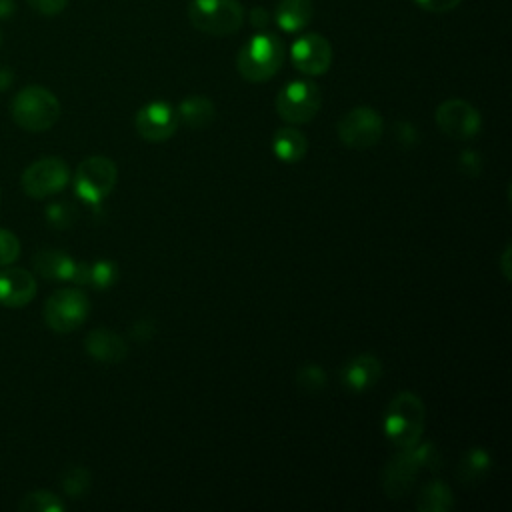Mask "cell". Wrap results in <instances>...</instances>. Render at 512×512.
Here are the masks:
<instances>
[{
    "label": "cell",
    "instance_id": "cell-1",
    "mask_svg": "<svg viewBox=\"0 0 512 512\" xmlns=\"http://www.w3.org/2000/svg\"><path fill=\"white\" fill-rule=\"evenodd\" d=\"M426 424V408L418 394L398 392L384 410V434L400 450L420 442Z\"/></svg>",
    "mask_w": 512,
    "mask_h": 512
},
{
    "label": "cell",
    "instance_id": "cell-2",
    "mask_svg": "<svg viewBox=\"0 0 512 512\" xmlns=\"http://www.w3.org/2000/svg\"><path fill=\"white\" fill-rule=\"evenodd\" d=\"M284 60V42L276 34L260 32L244 42L236 58V68L248 82H266L282 68Z\"/></svg>",
    "mask_w": 512,
    "mask_h": 512
},
{
    "label": "cell",
    "instance_id": "cell-3",
    "mask_svg": "<svg viewBox=\"0 0 512 512\" xmlns=\"http://www.w3.org/2000/svg\"><path fill=\"white\" fill-rule=\"evenodd\" d=\"M440 462V456L432 444H416L410 448H400L394 458L384 466L382 470V490L390 498L404 496L412 484L414 478L422 468H432Z\"/></svg>",
    "mask_w": 512,
    "mask_h": 512
},
{
    "label": "cell",
    "instance_id": "cell-4",
    "mask_svg": "<svg viewBox=\"0 0 512 512\" xmlns=\"http://www.w3.org/2000/svg\"><path fill=\"white\" fill-rule=\"evenodd\" d=\"M10 112L20 128L28 132H44L60 118V102L48 88L32 84L14 96Z\"/></svg>",
    "mask_w": 512,
    "mask_h": 512
},
{
    "label": "cell",
    "instance_id": "cell-5",
    "mask_svg": "<svg viewBox=\"0 0 512 512\" xmlns=\"http://www.w3.org/2000/svg\"><path fill=\"white\" fill-rule=\"evenodd\" d=\"M188 18L208 36H230L240 30L244 8L238 0H190Z\"/></svg>",
    "mask_w": 512,
    "mask_h": 512
},
{
    "label": "cell",
    "instance_id": "cell-6",
    "mask_svg": "<svg viewBox=\"0 0 512 512\" xmlns=\"http://www.w3.org/2000/svg\"><path fill=\"white\" fill-rule=\"evenodd\" d=\"M90 314L88 296L78 288H60L44 304V320L50 330L68 334L84 324Z\"/></svg>",
    "mask_w": 512,
    "mask_h": 512
},
{
    "label": "cell",
    "instance_id": "cell-7",
    "mask_svg": "<svg viewBox=\"0 0 512 512\" xmlns=\"http://www.w3.org/2000/svg\"><path fill=\"white\" fill-rule=\"evenodd\" d=\"M322 104V92L312 80H292L276 96V112L288 124L310 122Z\"/></svg>",
    "mask_w": 512,
    "mask_h": 512
},
{
    "label": "cell",
    "instance_id": "cell-8",
    "mask_svg": "<svg viewBox=\"0 0 512 512\" xmlns=\"http://www.w3.org/2000/svg\"><path fill=\"white\" fill-rule=\"evenodd\" d=\"M116 164L106 156L84 158L74 174V188L88 204L102 202L116 186Z\"/></svg>",
    "mask_w": 512,
    "mask_h": 512
},
{
    "label": "cell",
    "instance_id": "cell-9",
    "mask_svg": "<svg viewBox=\"0 0 512 512\" xmlns=\"http://www.w3.org/2000/svg\"><path fill=\"white\" fill-rule=\"evenodd\" d=\"M336 134L340 142L348 148H370L378 144L384 134L382 116L368 106H358L348 110L336 124Z\"/></svg>",
    "mask_w": 512,
    "mask_h": 512
},
{
    "label": "cell",
    "instance_id": "cell-10",
    "mask_svg": "<svg viewBox=\"0 0 512 512\" xmlns=\"http://www.w3.org/2000/svg\"><path fill=\"white\" fill-rule=\"evenodd\" d=\"M70 180L66 162L58 156H44L22 172V188L32 198H46L60 192Z\"/></svg>",
    "mask_w": 512,
    "mask_h": 512
},
{
    "label": "cell",
    "instance_id": "cell-11",
    "mask_svg": "<svg viewBox=\"0 0 512 512\" xmlns=\"http://www.w3.org/2000/svg\"><path fill=\"white\" fill-rule=\"evenodd\" d=\"M434 118L440 132L454 140H470L482 128L480 112L462 98H450L438 104Z\"/></svg>",
    "mask_w": 512,
    "mask_h": 512
},
{
    "label": "cell",
    "instance_id": "cell-12",
    "mask_svg": "<svg viewBox=\"0 0 512 512\" xmlns=\"http://www.w3.org/2000/svg\"><path fill=\"white\" fill-rule=\"evenodd\" d=\"M290 60L296 70L308 76H318L332 64V46L322 34L308 32L292 42Z\"/></svg>",
    "mask_w": 512,
    "mask_h": 512
},
{
    "label": "cell",
    "instance_id": "cell-13",
    "mask_svg": "<svg viewBox=\"0 0 512 512\" xmlns=\"http://www.w3.org/2000/svg\"><path fill=\"white\" fill-rule=\"evenodd\" d=\"M136 132L148 142L168 140L178 126L176 112L166 102H150L136 114Z\"/></svg>",
    "mask_w": 512,
    "mask_h": 512
},
{
    "label": "cell",
    "instance_id": "cell-14",
    "mask_svg": "<svg viewBox=\"0 0 512 512\" xmlns=\"http://www.w3.org/2000/svg\"><path fill=\"white\" fill-rule=\"evenodd\" d=\"M36 296V278L22 268H8L0 272V304L8 308H22Z\"/></svg>",
    "mask_w": 512,
    "mask_h": 512
},
{
    "label": "cell",
    "instance_id": "cell-15",
    "mask_svg": "<svg viewBox=\"0 0 512 512\" xmlns=\"http://www.w3.org/2000/svg\"><path fill=\"white\" fill-rule=\"evenodd\" d=\"M382 376V364L372 354H358L340 370V382L352 392L370 390Z\"/></svg>",
    "mask_w": 512,
    "mask_h": 512
},
{
    "label": "cell",
    "instance_id": "cell-16",
    "mask_svg": "<svg viewBox=\"0 0 512 512\" xmlns=\"http://www.w3.org/2000/svg\"><path fill=\"white\" fill-rule=\"evenodd\" d=\"M84 348L94 360L106 364H116L128 356L126 340L120 334L106 328L92 330L84 340Z\"/></svg>",
    "mask_w": 512,
    "mask_h": 512
},
{
    "label": "cell",
    "instance_id": "cell-17",
    "mask_svg": "<svg viewBox=\"0 0 512 512\" xmlns=\"http://www.w3.org/2000/svg\"><path fill=\"white\" fill-rule=\"evenodd\" d=\"M32 264L34 270L46 280H72L76 270V262L66 252L56 248H44L36 252Z\"/></svg>",
    "mask_w": 512,
    "mask_h": 512
},
{
    "label": "cell",
    "instance_id": "cell-18",
    "mask_svg": "<svg viewBox=\"0 0 512 512\" xmlns=\"http://www.w3.org/2000/svg\"><path fill=\"white\" fill-rule=\"evenodd\" d=\"M314 16L312 0H280L274 10V20L284 32L304 30Z\"/></svg>",
    "mask_w": 512,
    "mask_h": 512
},
{
    "label": "cell",
    "instance_id": "cell-19",
    "mask_svg": "<svg viewBox=\"0 0 512 512\" xmlns=\"http://www.w3.org/2000/svg\"><path fill=\"white\" fill-rule=\"evenodd\" d=\"M214 116H216L214 102L210 98H206V96H200V94L184 98L178 104V110H176V118L184 126L194 128V130H202V128L210 126Z\"/></svg>",
    "mask_w": 512,
    "mask_h": 512
},
{
    "label": "cell",
    "instance_id": "cell-20",
    "mask_svg": "<svg viewBox=\"0 0 512 512\" xmlns=\"http://www.w3.org/2000/svg\"><path fill=\"white\" fill-rule=\"evenodd\" d=\"M308 150V140L304 132L294 126L278 128L272 136V152L282 162H298Z\"/></svg>",
    "mask_w": 512,
    "mask_h": 512
},
{
    "label": "cell",
    "instance_id": "cell-21",
    "mask_svg": "<svg viewBox=\"0 0 512 512\" xmlns=\"http://www.w3.org/2000/svg\"><path fill=\"white\" fill-rule=\"evenodd\" d=\"M490 468H492L490 454L484 448H470L462 456L456 474H458V480L462 484L474 486V484H480L488 476Z\"/></svg>",
    "mask_w": 512,
    "mask_h": 512
},
{
    "label": "cell",
    "instance_id": "cell-22",
    "mask_svg": "<svg viewBox=\"0 0 512 512\" xmlns=\"http://www.w3.org/2000/svg\"><path fill=\"white\" fill-rule=\"evenodd\" d=\"M454 506L452 490L442 480H430L424 484L416 498V508L420 512H448Z\"/></svg>",
    "mask_w": 512,
    "mask_h": 512
},
{
    "label": "cell",
    "instance_id": "cell-23",
    "mask_svg": "<svg viewBox=\"0 0 512 512\" xmlns=\"http://www.w3.org/2000/svg\"><path fill=\"white\" fill-rule=\"evenodd\" d=\"M116 264L112 262H106V260H100L96 264H76V270H74V276L72 280L76 284H94L96 288H108L110 284L116 282Z\"/></svg>",
    "mask_w": 512,
    "mask_h": 512
},
{
    "label": "cell",
    "instance_id": "cell-24",
    "mask_svg": "<svg viewBox=\"0 0 512 512\" xmlns=\"http://www.w3.org/2000/svg\"><path fill=\"white\" fill-rule=\"evenodd\" d=\"M22 512H62L64 502L50 490H34L18 502Z\"/></svg>",
    "mask_w": 512,
    "mask_h": 512
},
{
    "label": "cell",
    "instance_id": "cell-25",
    "mask_svg": "<svg viewBox=\"0 0 512 512\" xmlns=\"http://www.w3.org/2000/svg\"><path fill=\"white\" fill-rule=\"evenodd\" d=\"M62 488L72 498H82L90 488V472L84 466H68L62 474Z\"/></svg>",
    "mask_w": 512,
    "mask_h": 512
},
{
    "label": "cell",
    "instance_id": "cell-26",
    "mask_svg": "<svg viewBox=\"0 0 512 512\" xmlns=\"http://www.w3.org/2000/svg\"><path fill=\"white\" fill-rule=\"evenodd\" d=\"M326 380V372L316 364H306L296 374V384L304 392H320L326 386Z\"/></svg>",
    "mask_w": 512,
    "mask_h": 512
},
{
    "label": "cell",
    "instance_id": "cell-27",
    "mask_svg": "<svg viewBox=\"0 0 512 512\" xmlns=\"http://www.w3.org/2000/svg\"><path fill=\"white\" fill-rule=\"evenodd\" d=\"M46 218L54 228H68L76 218V210L68 202H56L48 206Z\"/></svg>",
    "mask_w": 512,
    "mask_h": 512
},
{
    "label": "cell",
    "instance_id": "cell-28",
    "mask_svg": "<svg viewBox=\"0 0 512 512\" xmlns=\"http://www.w3.org/2000/svg\"><path fill=\"white\" fill-rule=\"evenodd\" d=\"M20 256V240L14 232L0 228V266H10Z\"/></svg>",
    "mask_w": 512,
    "mask_h": 512
},
{
    "label": "cell",
    "instance_id": "cell-29",
    "mask_svg": "<svg viewBox=\"0 0 512 512\" xmlns=\"http://www.w3.org/2000/svg\"><path fill=\"white\" fill-rule=\"evenodd\" d=\"M26 2L34 12L42 16H56L68 6V0H26Z\"/></svg>",
    "mask_w": 512,
    "mask_h": 512
},
{
    "label": "cell",
    "instance_id": "cell-30",
    "mask_svg": "<svg viewBox=\"0 0 512 512\" xmlns=\"http://www.w3.org/2000/svg\"><path fill=\"white\" fill-rule=\"evenodd\" d=\"M422 10L426 12H450L454 10L462 0H414Z\"/></svg>",
    "mask_w": 512,
    "mask_h": 512
},
{
    "label": "cell",
    "instance_id": "cell-31",
    "mask_svg": "<svg viewBox=\"0 0 512 512\" xmlns=\"http://www.w3.org/2000/svg\"><path fill=\"white\" fill-rule=\"evenodd\" d=\"M460 160H462V170L466 172V174H470V176H474V174H478V170H480V156L478 154H474V152H464L462 156H460Z\"/></svg>",
    "mask_w": 512,
    "mask_h": 512
},
{
    "label": "cell",
    "instance_id": "cell-32",
    "mask_svg": "<svg viewBox=\"0 0 512 512\" xmlns=\"http://www.w3.org/2000/svg\"><path fill=\"white\" fill-rule=\"evenodd\" d=\"M268 20H270V14H268L266 8H262V6L252 8V12H250V22H252L256 28H264V26L268 24Z\"/></svg>",
    "mask_w": 512,
    "mask_h": 512
},
{
    "label": "cell",
    "instance_id": "cell-33",
    "mask_svg": "<svg viewBox=\"0 0 512 512\" xmlns=\"http://www.w3.org/2000/svg\"><path fill=\"white\" fill-rule=\"evenodd\" d=\"M12 82H14V72H12V68L0 64V92L8 90V88L12 86Z\"/></svg>",
    "mask_w": 512,
    "mask_h": 512
},
{
    "label": "cell",
    "instance_id": "cell-34",
    "mask_svg": "<svg viewBox=\"0 0 512 512\" xmlns=\"http://www.w3.org/2000/svg\"><path fill=\"white\" fill-rule=\"evenodd\" d=\"M16 12V2L14 0H0V20L10 18Z\"/></svg>",
    "mask_w": 512,
    "mask_h": 512
},
{
    "label": "cell",
    "instance_id": "cell-35",
    "mask_svg": "<svg viewBox=\"0 0 512 512\" xmlns=\"http://www.w3.org/2000/svg\"><path fill=\"white\" fill-rule=\"evenodd\" d=\"M508 260H510V246H506V248H504V254H502V262H504L502 272H504V276H506V278H510V266H508Z\"/></svg>",
    "mask_w": 512,
    "mask_h": 512
},
{
    "label": "cell",
    "instance_id": "cell-36",
    "mask_svg": "<svg viewBox=\"0 0 512 512\" xmlns=\"http://www.w3.org/2000/svg\"><path fill=\"white\" fill-rule=\"evenodd\" d=\"M0 44H2V30H0Z\"/></svg>",
    "mask_w": 512,
    "mask_h": 512
}]
</instances>
